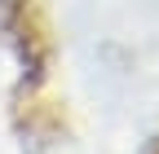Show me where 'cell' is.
Listing matches in <instances>:
<instances>
[{
  "instance_id": "obj_1",
  "label": "cell",
  "mask_w": 159,
  "mask_h": 154,
  "mask_svg": "<svg viewBox=\"0 0 159 154\" xmlns=\"http://www.w3.org/2000/svg\"><path fill=\"white\" fill-rule=\"evenodd\" d=\"M146 154H159V137H155V141H150V145H146Z\"/></svg>"
}]
</instances>
